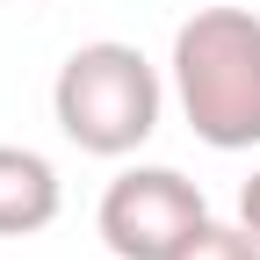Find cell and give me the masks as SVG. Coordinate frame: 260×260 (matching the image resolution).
<instances>
[{
  "label": "cell",
  "mask_w": 260,
  "mask_h": 260,
  "mask_svg": "<svg viewBox=\"0 0 260 260\" xmlns=\"http://www.w3.org/2000/svg\"><path fill=\"white\" fill-rule=\"evenodd\" d=\"M65 210V181L44 152L0 145V239H37Z\"/></svg>",
  "instance_id": "obj_4"
},
{
  "label": "cell",
  "mask_w": 260,
  "mask_h": 260,
  "mask_svg": "<svg viewBox=\"0 0 260 260\" xmlns=\"http://www.w3.org/2000/svg\"><path fill=\"white\" fill-rule=\"evenodd\" d=\"M174 102L210 152L260 145V15L253 8H195L174 29Z\"/></svg>",
  "instance_id": "obj_1"
},
{
  "label": "cell",
  "mask_w": 260,
  "mask_h": 260,
  "mask_svg": "<svg viewBox=\"0 0 260 260\" xmlns=\"http://www.w3.org/2000/svg\"><path fill=\"white\" fill-rule=\"evenodd\" d=\"M159 109H167V87H159V65L123 44V37H94L58 65L51 80V116L58 130L94 159H130L138 145H152Z\"/></svg>",
  "instance_id": "obj_2"
},
{
  "label": "cell",
  "mask_w": 260,
  "mask_h": 260,
  "mask_svg": "<svg viewBox=\"0 0 260 260\" xmlns=\"http://www.w3.org/2000/svg\"><path fill=\"white\" fill-rule=\"evenodd\" d=\"M239 224L260 239V167H253V174H246V188H239Z\"/></svg>",
  "instance_id": "obj_6"
},
{
  "label": "cell",
  "mask_w": 260,
  "mask_h": 260,
  "mask_svg": "<svg viewBox=\"0 0 260 260\" xmlns=\"http://www.w3.org/2000/svg\"><path fill=\"white\" fill-rule=\"evenodd\" d=\"M203 217H210V203L181 167H123L102 188V210H94L102 246L116 260H174Z\"/></svg>",
  "instance_id": "obj_3"
},
{
  "label": "cell",
  "mask_w": 260,
  "mask_h": 260,
  "mask_svg": "<svg viewBox=\"0 0 260 260\" xmlns=\"http://www.w3.org/2000/svg\"><path fill=\"white\" fill-rule=\"evenodd\" d=\"M174 260H260V239L246 232V224H217V217H203V224H195V239H188Z\"/></svg>",
  "instance_id": "obj_5"
}]
</instances>
